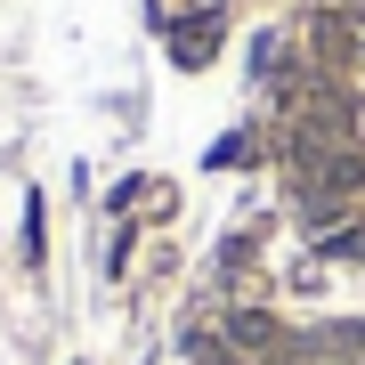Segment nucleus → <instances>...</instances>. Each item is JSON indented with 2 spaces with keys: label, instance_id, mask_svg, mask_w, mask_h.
Returning <instances> with one entry per match:
<instances>
[{
  "label": "nucleus",
  "instance_id": "f257e3e1",
  "mask_svg": "<svg viewBox=\"0 0 365 365\" xmlns=\"http://www.w3.org/2000/svg\"><path fill=\"white\" fill-rule=\"evenodd\" d=\"M211 49H220V25H211V16H195V25L170 33V57H179V66H203Z\"/></svg>",
  "mask_w": 365,
  "mask_h": 365
}]
</instances>
